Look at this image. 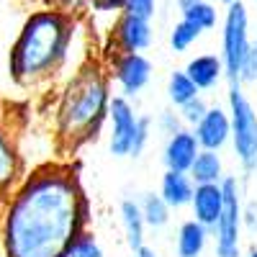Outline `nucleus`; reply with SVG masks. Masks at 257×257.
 <instances>
[{"instance_id": "24", "label": "nucleus", "mask_w": 257, "mask_h": 257, "mask_svg": "<svg viewBox=\"0 0 257 257\" xmlns=\"http://www.w3.org/2000/svg\"><path fill=\"white\" fill-rule=\"evenodd\" d=\"M206 111H208V103H206V98H203V95L190 98L185 105H180V108H178V113H180V118H183V123H185L188 128L196 126V123L206 116Z\"/></svg>"}, {"instance_id": "31", "label": "nucleus", "mask_w": 257, "mask_h": 257, "mask_svg": "<svg viewBox=\"0 0 257 257\" xmlns=\"http://www.w3.org/2000/svg\"><path fill=\"white\" fill-rule=\"evenodd\" d=\"M134 257H160V254H157L155 249H149V247L144 244L142 249H137V252H134Z\"/></svg>"}, {"instance_id": "28", "label": "nucleus", "mask_w": 257, "mask_h": 257, "mask_svg": "<svg viewBox=\"0 0 257 257\" xmlns=\"http://www.w3.org/2000/svg\"><path fill=\"white\" fill-rule=\"evenodd\" d=\"M157 126L162 128V134H173V132H178V128H183L185 123H183V118H180V113H175V111H160V116H157Z\"/></svg>"}, {"instance_id": "16", "label": "nucleus", "mask_w": 257, "mask_h": 257, "mask_svg": "<svg viewBox=\"0 0 257 257\" xmlns=\"http://www.w3.org/2000/svg\"><path fill=\"white\" fill-rule=\"evenodd\" d=\"M121 224H123V234H126V244L132 252L144 247V231H147V221L139 201L134 198H123L121 201Z\"/></svg>"}, {"instance_id": "26", "label": "nucleus", "mask_w": 257, "mask_h": 257, "mask_svg": "<svg viewBox=\"0 0 257 257\" xmlns=\"http://www.w3.org/2000/svg\"><path fill=\"white\" fill-rule=\"evenodd\" d=\"M239 82L242 85H257V41H252V44H249V52H247L244 64H242Z\"/></svg>"}, {"instance_id": "6", "label": "nucleus", "mask_w": 257, "mask_h": 257, "mask_svg": "<svg viewBox=\"0 0 257 257\" xmlns=\"http://www.w3.org/2000/svg\"><path fill=\"white\" fill-rule=\"evenodd\" d=\"M224 185V211L219 221L211 226L213 239H216V257H242V190L237 178L226 175Z\"/></svg>"}, {"instance_id": "17", "label": "nucleus", "mask_w": 257, "mask_h": 257, "mask_svg": "<svg viewBox=\"0 0 257 257\" xmlns=\"http://www.w3.org/2000/svg\"><path fill=\"white\" fill-rule=\"evenodd\" d=\"M21 175V157L18 149L13 144V139L8 137V132L0 126V196L13 188V183Z\"/></svg>"}, {"instance_id": "18", "label": "nucleus", "mask_w": 257, "mask_h": 257, "mask_svg": "<svg viewBox=\"0 0 257 257\" xmlns=\"http://www.w3.org/2000/svg\"><path fill=\"white\" fill-rule=\"evenodd\" d=\"M188 175L193 178V183L201 185V183H221L224 175V160L216 149H201L193 160Z\"/></svg>"}, {"instance_id": "7", "label": "nucleus", "mask_w": 257, "mask_h": 257, "mask_svg": "<svg viewBox=\"0 0 257 257\" xmlns=\"http://www.w3.org/2000/svg\"><path fill=\"white\" fill-rule=\"evenodd\" d=\"M155 64L144 52H123V54H113V62L108 64V75L111 80L118 85L121 95L134 98L139 95L149 80H152Z\"/></svg>"}, {"instance_id": "34", "label": "nucleus", "mask_w": 257, "mask_h": 257, "mask_svg": "<svg viewBox=\"0 0 257 257\" xmlns=\"http://www.w3.org/2000/svg\"><path fill=\"white\" fill-rule=\"evenodd\" d=\"M216 3H221V6H229V3H231V0H216Z\"/></svg>"}, {"instance_id": "8", "label": "nucleus", "mask_w": 257, "mask_h": 257, "mask_svg": "<svg viewBox=\"0 0 257 257\" xmlns=\"http://www.w3.org/2000/svg\"><path fill=\"white\" fill-rule=\"evenodd\" d=\"M108 123H111L108 152L113 157H128L132 155V142H134L137 123H139V113L134 111L132 100H128L126 95H113L111 98Z\"/></svg>"}, {"instance_id": "22", "label": "nucleus", "mask_w": 257, "mask_h": 257, "mask_svg": "<svg viewBox=\"0 0 257 257\" xmlns=\"http://www.w3.org/2000/svg\"><path fill=\"white\" fill-rule=\"evenodd\" d=\"M201 34L203 31L196 24H190V21H185L180 16V21H178L173 29H170V49H173L175 54H183V52H188L201 39Z\"/></svg>"}, {"instance_id": "13", "label": "nucleus", "mask_w": 257, "mask_h": 257, "mask_svg": "<svg viewBox=\"0 0 257 257\" xmlns=\"http://www.w3.org/2000/svg\"><path fill=\"white\" fill-rule=\"evenodd\" d=\"M185 72H188V77H190L193 82L198 85V90H201V93L216 90V88H219V82L226 80L221 54H196L193 59H188Z\"/></svg>"}, {"instance_id": "25", "label": "nucleus", "mask_w": 257, "mask_h": 257, "mask_svg": "<svg viewBox=\"0 0 257 257\" xmlns=\"http://www.w3.org/2000/svg\"><path fill=\"white\" fill-rule=\"evenodd\" d=\"M152 139V116H139L137 132H134V142H132V155L128 157H142L144 149Z\"/></svg>"}, {"instance_id": "1", "label": "nucleus", "mask_w": 257, "mask_h": 257, "mask_svg": "<svg viewBox=\"0 0 257 257\" xmlns=\"http://www.w3.org/2000/svg\"><path fill=\"white\" fill-rule=\"evenodd\" d=\"M90 229V198L67 162L39 167L11 198L3 242L8 257H67Z\"/></svg>"}, {"instance_id": "29", "label": "nucleus", "mask_w": 257, "mask_h": 257, "mask_svg": "<svg viewBox=\"0 0 257 257\" xmlns=\"http://www.w3.org/2000/svg\"><path fill=\"white\" fill-rule=\"evenodd\" d=\"M88 6L100 13H111V11H121L123 0H88Z\"/></svg>"}, {"instance_id": "5", "label": "nucleus", "mask_w": 257, "mask_h": 257, "mask_svg": "<svg viewBox=\"0 0 257 257\" xmlns=\"http://www.w3.org/2000/svg\"><path fill=\"white\" fill-rule=\"evenodd\" d=\"M249 11L244 0H231L224 11L221 21V62H224V75L226 82H239L242 64L249 52Z\"/></svg>"}, {"instance_id": "4", "label": "nucleus", "mask_w": 257, "mask_h": 257, "mask_svg": "<svg viewBox=\"0 0 257 257\" xmlns=\"http://www.w3.org/2000/svg\"><path fill=\"white\" fill-rule=\"evenodd\" d=\"M226 105L231 118V147L244 173L257 170V111L249 103L244 85L231 82L226 90Z\"/></svg>"}, {"instance_id": "20", "label": "nucleus", "mask_w": 257, "mask_h": 257, "mask_svg": "<svg viewBox=\"0 0 257 257\" xmlns=\"http://www.w3.org/2000/svg\"><path fill=\"white\" fill-rule=\"evenodd\" d=\"M196 95H201V90H198V85L188 77L185 70H175L173 75L167 77V98H170V103H173L175 108L185 105L190 98H196Z\"/></svg>"}, {"instance_id": "11", "label": "nucleus", "mask_w": 257, "mask_h": 257, "mask_svg": "<svg viewBox=\"0 0 257 257\" xmlns=\"http://www.w3.org/2000/svg\"><path fill=\"white\" fill-rule=\"evenodd\" d=\"M201 152V144L193 134V128L183 126L178 132H173L165 139L162 147V165L165 170H180V173H188L196 155Z\"/></svg>"}, {"instance_id": "32", "label": "nucleus", "mask_w": 257, "mask_h": 257, "mask_svg": "<svg viewBox=\"0 0 257 257\" xmlns=\"http://www.w3.org/2000/svg\"><path fill=\"white\" fill-rule=\"evenodd\" d=\"M178 3V8L183 11V8H188V6H193V3H198V0H175Z\"/></svg>"}, {"instance_id": "9", "label": "nucleus", "mask_w": 257, "mask_h": 257, "mask_svg": "<svg viewBox=\"0 0 257 257\" xmlns=\"http://www.w3.org/2000/svg\"><path fill=\"white\" fill-rule=\"evenodd\" d=\"M152 21L118 11V18L111 29V44H113V54H123V52H144L152 47Z\"/></svg>"}, {"instance_id": "27", "label": "nucleus", "mask_w": 257, "mask_h": 257, "mask_svg": "<svg viewBox=\"0 0 257 257\" xmlns=\"http://www.w3.org/2000/svg\"><path fill=\"white\" fill-rule=\"evenodd\" d=\"M121 11L134 13V16H142V18H149V21H152V18H155V13H157V0H123Z\"/></svg>"}, {"instance_id": "14", "label": "nucleus", "mask_w": 257, "mask_h": 257, "mask_svg": "<svg viewBox=\"0 0 257 257\" xmlns=\"http://www.w3.org/2000/svg\"><path fill=\"white\" fill-rule=\"evenodd\" d=\"M193 190H196V183L188 173H180V170H165L162 178H160V196L165 198V203L178 211V208H185L190 206V198H193Z\"/></svg>"}, {"instance_id": "33", "label": "nucleus", "mask_w": 257, "mask_h": 257, "mask_svg": "<svg viewBox=\"0 0 257 257\" xmlns=\"http://www.w3.org/2000/svg\"><path fill=\"white\" fill-rule=\"evenodd\" d=\"M247 257H257V247H252V249L247 252Z\"/></svg>"}, {"instance_id": "12", "label": "nucleus", "mask_w": 257, "mask_h": 257, "mask_svg": "<svg viewBox=\"0 0 257 257\" xmlns=\"http://www.w3.org/2000/svg\"><path fill=\"white\" fill-rule=\"evenodd\" d=\"M190 211H193V219L211 229L219 221L221 211H224V185L221 183H201V185H196L193 198H190Z\"/></svg>"}, {"instance_id": "3", "label": "nucleus", "mask_w": 257, "mask_h": 257, "mask_svg": "<svg viewBox=\"0 0 257 257\" xmlns=\"http://www.w3.org/2000/svg\"><path fill=\"white\" fill-rule=\"evenodd\" d=\"M111 98L108 64L100 59L85 62L67 82L57 105V137L67 152L98 139L103 121L108 118Z\"/></svg>"}, {"instance_id": "19", "label": "nucleus", "mask_w": 257, "mask_h": 257, "mask_svg": "<svg viewBox=\"0 0 257 257\" xmlns=\"http://www.w3.org/2000/svg\"><path fill=\"white\" fill-rule=\"evenodd\" d=\"M139 206H142L144 221H147L149 229H162V226L170 224V213H173V208L165 203V198L160 196V193H144Z\"/></svg>"}, {"instance_id": "2", "label": "nucleus", "mask_w": 257, "mask_h": 257, "mask_svg": "<svg viewBox=\"0 0 257 257\" xmlns=\"http://www.w3.org/2000/svg\"><path fill=\"white\" fill-rule=\"evenodd\" d=\"M77 21L64 11H36L26 18L11 49V72L21 85H39L54 77L70 57Z\"/></svg>"}, {"instance_id": "30", "label": "nucleus", "mask_w": 257, "mask_h": 257, "mask_svg": "<svg viewBox=\"0 0 257 257\" xmlns=\"http://www.w3.org/2000/svg\"><path fill=\"white\" fill-rule=\"evenodd\" d=\"M242 221H244L252 231H257V203H247V206L242 208Z\"/></svg>"}, {"instance_id": "21", "label": "nucleus", "mask_w": 257, "mask_h": 257, "mask_svg": "<svg viewBox=\"0 0 257 257\" xmlns=\"http://www.w3.org/2000/svg\"><path fill=\"white\" fill-rule=\"evenodd\" d=\"M180 16L190 24H196L203 34L206 31H213L219 24V11H216V3H211V0H198V3H193L188 8L180 11Z\"/></svg>"}, {"instance_id": "23", "label": "nucleus", "mask_w": 257, "mask_h": 257, "mask_svg": "<svg viewBox=\"0 0 257 257\" xmlns=\"http://www.w3.org/2000/svg\"><path fill=\"white\" fill-rule=\"evenodd\" d=\"M67 257H105V254H103V247H100L98 239H95V234H93L90 229H85L80 237L72 242Z\"/></svg>"}, {"instance_id": "10", "label": "nucleus", "mask_w": 257, "mask_h": 257, "mask_svg": "<svg viewBox=\"0 0 257 257\" xmlns=\"http://www.w3.org/2000/svg\"><path fill=\"white\" fill-rule=\"evenodd\" d=\"M193 134H196L201 149H221L231 142V118L229 111L221 105H208L206 116L193 126Z\"/></svg>"}, {"instance_id": "15", "label": "nucleus", "mask_w": 257, "mask_h": 257, "mask_svg": "<svg viewBox=\"0 0 257 257\" xmlns=\"http://www.w3.org/2000/svg\"><path fill=\"white\" fill-rule=\"evenodd\" d=\"M211 237V229L196 219H188L178 226V239H175V254L178 257H201Z\"/></svg>"}, {"instance_id": "35", "label": "nucleus", "mask_w": 257, "mask_h": 257, "mask_svg": "<svg viewBox=\"0 0 257 257\" xmlns=\"http://www.w3.org/2000/svg\"><path fill=\"white\" fill-rule=\"evenodd\" d=\"M254 3H257V0H254Z\"/></svg>"}]
</instances>
